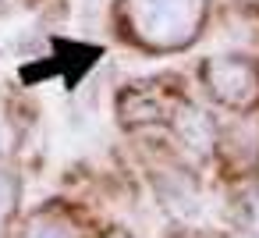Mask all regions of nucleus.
<instances>
[{"label": "nucleus", "instance_id": "nucleus-1", "mask_svg": "<svg viewBox=\"0 0 259 238\" xmlns=\"http://www.w3.org/2000/svg\"><path fill=\"white\" fill-rule=\"evenodd\" d=\"M132 25L156 47H181L195 36L202 0H128Z\"/></svg>", "mask_w": 259, "mask_h": 238}, {"label": "nucleus", "instance_id": "nucleus-2", "mask_svg": "<svg viewBox=\"0 0 259 238\" xmlns=\"http://www.w3.org/2000/svg\"><path fill=\"white\" fill-rule=\"evenodd\" d=\"M206 82H209L217 100L234 103V107L252 103L255 93H259L255 71L245 61H213V64H206Z\"/></svg>", "mask_w": 259, "mask_h": 238}, {"label": "nucleus", "instance_id": "nucleus-3", "mask_svg": "<svg viewBox=\"0 0 259 238\" xmlns=\"http://www.w3.org/2000/svg\"><path fill=\"white\" fill-rule=\"evenodd\" d=\"M11 195H15L11 178H8V174H0V217H4V213L11 210Z\"/></svg>", "mask_w": 259, "mask_h": 238}, {"label": "nucleus", "instance_id": "nucleus-4", "mask_svg": "<svg viewBox=\"0 0 259 238\" xmlns=\"http://www.w3.org/2000/svg\"><path fill=\"white\" fill-rule=\"evenodd\" d=\"M29 238H68L57 224H36L32 231H29Z\"/></svg>", "mask_w": 259, "mask_h": 238}]
</instances>
